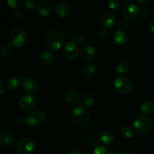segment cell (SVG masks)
<instances>
[{"instance_id": "24", "label": "cell", "mask_w": 154, "mask_h": 154, "mask_svg": "<svg viewBox=\"0 0 154 154\" xmlns=\"http://www.w3.org/2000/svg\"><path fill=\"white\" fill-rule=\"evenodd\" d=\"M54 56L51 51L46 50L44 51L41 54V60L45 64H50L54 61Z\"/></svg>"}, {"instance_id": "38", "label": "cell", "mask_w": 154, "mask_h": 154, "mask_svg": "<svg viewBox=\"0 0 154 154\" xmlns=\"http://www.w3.org/2000/svg\"><path fill=\"white\" fill-rule=\"evenodd\" d=\"M137 2H138V4L140 6H146L147 4L149 3V1L148 0H138L137 1Z\"/></svg>"}, {"instance_id": "1", "label": "cell", "mask_w": 154, "mask_h": 154, "mask_svg": "<svg viewBox=\"0 0 154 154\" xmlns=\"http://www.w3.org/2000/svg\"><path fill=\"white\" fill-rule=\"evenodd\" d=\"M91 115L87 108L78 106L74 108L71 114V119L74 124L78 127H84L90 123Z\"/></svg>"}, {"instance_id": "35", "label": "cell", "mask_w": 154, "mask_h": 154, "mask_svg": "<svg viewBox=\"0 0 154 154\" xmlns=\"http://www.w3.org/2000/svg\"><path fill=\"white\" fill-rule=\"evenodd\" d=\"M108 34H109V33H108V29H102L99 32V37H100V38L102 39L106 38L108 36Z\"/></svg>"}, {"instance_id": "17", "label": "cell", "mask_w": 154, "mask_h": 154, "mask_svg": "<svg viewBox=\"0 0 154 154\" xmlns=\"http://www.w3.org/2000/svg\"><path fill=\"white\" fill-rule=\"evenodd\" d=\"M113 41L118 46H123L128 42V35L125 30L117 29L113 35Z\"/></svg>"}, {"instance_id": "2", "label": "cell", "mask_w": 154, "mask_h": 154, "mask_svg": "<svg viewBox=\"0 0 154 154\" xmlns=\"http://www.w3.org/2000/svg\"><path fill=\"white\" fill-rule=\"evenodd\" d=\"M65 35L61 31L57 29L51 30L47 34L45 38V44L49 49L52 51H58L64 45Z\"/></svg>"}, {"instance_id": "23", "label": "cell", "mask_w": 154, "mask_h": 154, "mask_svg": "<svg viewBox=\"0 0 154 154\" xmlns=\"http://www.w3.org/2000/svg\"><path fill=\"white\" fill-rule=\"evenodd\" d=\"M95 101H96V99H95V96L93 94H91V93H86L82 97L81 102H82L84 107L89 108V107L92 106L95 103Z\"/></svg>"}, {"instance_id": "13", "label": "cell", "mask_w": 154, "mask_h": 154, "mask_svg": "<svg viewBox=\"0 0 154 154\" xmlns=\"http://www.w3.org/2000/svg\"><path fill=\"white\" fill-rule=\"evenodd\" d=\"M116 22L115 15L111 12H105L102 14L99 18V23L102 29L111 28Z\"/></svg>"}, {"instance_id": "26", "label": "cell", "mask_w": 154, "mask_h": 154, "mask_svg": "<svg viewBox=\"0 0 154 154\" xmlns=\"http://www.w3.org/2000/svg\"><path fill=\"white\" fill-rule=\"evenodd\" d=\"M83 72L86 77L90 78V77H93L96 73V68L91 63H87L83 69Z\"/></svg>"}, {"instance_id": "10", "label": "cell", "mask_w": 154, "mask_h": 154, "mask_svg": "<svg viewBox=\"0 0 154 154\" xmlns=\"http://www.w3.org/2000/svg\"><path fill=\"white\" fill-rule=\"evenodd\" d=\"M80 49L75 42H69L64 47L63 54L69 60H75L79 56Z\"/></svg>"}, {"instance_id": "32", "label": "cell", "mask_w": 154, "mask_h": 154, "mask_svg": "<svg viewBox=\"0 0 154 154\" xmlns=\"http://www.w3.org/2000/svg\"><path fill=\"white\" fill-rule=\"evenodd\" d=\"M108 5L111 10L117 11L120 7V1H119V0H111V1L108 2Z\"/></svg>"}, {"instance_id": "16", "label": "cell", "mask_w": 154, "mask_h": 154, "mask_svg": "<svg viewBox=\"0 0 154 154\" xmlns=\"http://www.w3.org/2000/svg\"><path fill=\"white\" fill-rule=\"evenodd\" d=\"M55 13L59 17H66L71 13V6L69 5V3L65 2H59L55 7Z\"/></svg>"}, {"instance_id": "43", "label": "cell", "mask_w": 154, "mask_h": 154, "mask_svg": "<svg viewBox=\"0 0 154 154\" xmlns=\"http://www.w3.org/2000/svg\"><path fill=\"white\" fill-rule=\"evenodd\" d=\"M123 154H132V153H129V152H127V153H123Z\"/></svg>"}, {"instance_id": "34", "label": "cell", "mask_w": 154, "mask_h": 154, "mask_svg": "<svg viewBox=\"0 0 154 154\" xmlns=\"http://www.w3.org/2000/svg\"><path fill=\"white\" fill-rule=\"evenodd\" d=\"M85 42V37H84L83 35L81 34H78L76 35L75 38V42L78 45H81L82 44H84V42Z\"/></svg>"}, {"instance_id": "40", "label": "cell", "mask_w": 154, "mask_h": 154, "mask_svg": "<svg viewBox=\"0 0 154 154\" xmlns=\"http://www.w3.org/2000/svg\"><path fill=\"white\" fill-rule=\"evenodd\" d=\"M17 123L19 125H20V126H23L24 123H26V119H24L23 117H19V118L17 119Z\"/></svg>"}, {"instance_id": "8", "label": "cell", "mask_w": 154, "mask_h": 154, "mask_svg": "<svg viewBox=\"0 0 154 154\" xmlns=\"http://www.w3.org/2000/svg\"><path fill=\"white\" fill-rule=\"evenodd\" d=\"M18 105L23 111L31 112L37 105V99L31 95H25L20 98Z\"/></svg>"}, {"instance_id": "39", "label": "cell", "mask_w": 154, "mask_h": 154, "mask_svg": "<svg viewBox=\"0 0 154 154\" xmlns=\"http://www.w3.org/2000/svg\"><path fill=\"white\" fill-rule=\"evenodd\" d=\"M148 30L150 32L154 34V20L150 22V23L148 24Z\"/></svg>"}, {"instance_id": "29", "label": "cell", "mask_w": 154, "mask_h": 154, "mask_svg": "<svg viewBox=\"0 0 154 154\" xmlns=\"http://www.w3.org/2000/svg\"><path fill=\"white\" fill-rule=\"evenodd\" d=\"M99 142H100L99 138H98L97 136H96V135H92V136H90L88 139L89 144H90L91 147H95V148L99 147Z\"/></svg>"}, {"instance_id": "36", "label": "cell", "mask_w": 154, "mask_h": 154, "mask_svg": "<svg viewBox=\"0 0 154 154\" xmlns=\"http://www.w3.org/2000/svg\"><path fill=\"white\" fill-rule=\"evenodd\" d=\"M119 26H120V29H126V28L128 27V23L126 21V20L125 19H122L120 20V22H119Z\"/></svg>"}, {"instance_id": "27", "label": "cell", "mask_w": 154, "mask_h": 154, "mask_svg": "<svg viewBox=\"0 0 154 154\" xmlns=\"http://www.w3.org/2000/svg\"><path fill=\"white\" fill-rule=\"evenodd\" d=\"M0 52L2 55L4 57L10 55L11 53L12 52V45L11 44L9 43H4L0 47Z\"/></svg>"}, {"instance_id": "42", "label": "cell", "mask_w": 154, "mask_h": 154, "mask_svg": "<svg viewBox=\"0 0 154 154\" xmlns=\"http://www.w3.org/2000/svg\"><path fill=\"white\" fill-rule=\"evenodd\" d=\"M141 14L142 16H146V15L148 14V11H147V10H142L141 11Z\"/></svg>"}, {"instance_id": "22", "label": "cell", "mask_w": 154, "mask_h": 154, "mask_svg": "<svg viewBox=\"0 0 154 154\" xmlns=\"http://www.w3.org/2000/svg\"><path fill=\"white\" fill-rule=\"evenodd\" d=\"M129 65L127 62L126 61H121L116 66V72L118 75H123L129 72Z\"/></svg>"}, {"instance_id": "41", "label": "cell", "mask_w": 154, "mask_h": 154, "mask_svg": "<svg viewBox=\"0 0 154 154\" xmlns=\"http://www.w3.org/2000/svg\"><path fill=\"white\" fill-rule=\"evenodd\" d=\"M69 154H83V153H81V151H79V150H72V151H71Z\"/></svg>"}, {"instance_id": "19", "label": "cell", "mask_w": 154, "mask_h": 154, "mask_svg": "<svg viewBox=\"0 0 154 154\" xmlns=\"http://www.w3.org/2000/svg\"><path fill=\"white\" fill-rule=\"evenodd\" d=\"M100 141L105 147L111 145L114 141V134L111 132H110V131H105V132H103L101 134Z\"/></svg>"}, {"instance_id": "37", "label": "cell", "mask_w": 154, "mask_h": 154, "mask_svg": "<svg viewBox=\"0 0 154 154\" xmlns=\"http://www.w3.org/2000/svg\"><path fill=\"white\" fill-rule=\"evenodd\" d=\"M5 90V85L2 80H1V81H0V95H1V96H2Z\"/></svg>"}, {"instance_id": "21", "label": "cell", "mask_w": 154, "mask_h": 154, "mask_svg": "<svg viewBox=\"0 0 154 154\" xmlns=\"http://www.w3.org/2000/svg\"><path fill=\"white\" fill-rule=\"evenodd\" d=\"M20 85V78L17 76L11 77L6 82V86H7L8 89H9L10 90H17Z\"/></svg>"}, {"instance_id": "15", "label": "cell", "mask_w": 154, "mask_h": 154, "mask_svg": "<svg viewBox=\"0 0 154 154\" xmlns=\"http://www.w3.org/2000/svg\"><path fill=\"white\" fill-rule=\"evenodd\" d=\"M14 135L11 132L5 131V132H2L0 135V146L2 148H8L11 147L14 143Z\"/></svg>"}, {"instance_id": "11", "label": "cell", "mask_w": 154, "mask_h": 154, "mask_svg": "<svg viewBox=\"0 0 154 154\" xmlns=\"http://www.w3.org/2000/svg\"><path fill=\"white\" fill-rule=\"evenodd\" d=\"M81 99V94L76 90H69L65 93L64 101L69 106L75 107L79 105Z\"/></svg>"}, {"instance_id": "5", "label": "cell", "mask_w": 154, "mask_h": 154, "mask_svg": "<svg viewBox=\"0 0 154 154\" xmlns=\"http://www.w3.org/2000/svg\"><path fill=\"white\" fill-rule=\"evenodd\" d=\"M114 87L118 93L121 94H128L133 89V84L129 78L118 77L114 80Z\"/></svg>"}, {"instance_id": "12", "label": "cell", "mask_w": 154, "mask_h": 154, "mask_svg": "<svg viewBox=\"0 0 154 154\" xmlns=\"http://www.w3.org/2000/svg\"><path fill=\"white\" fill-rule=\"evenodd\" d=\"M139 14H141V10L135 4L126 5L123 9V15L126 20H135Z\"/></svg>"}, {"instance_id": "20", "label": "cell", "mask_w": 154, "mask_h": 154, "mask_svg": "<svg viewBox=\"0 0 154 154\" xmlns=\"http://www.w3.org/2000/svg\"><path fill=\"white\" fill-rule=\"evenodd\" d=\"M141 111L145 115H152L154 114V103L150 101L143 102L141 106Z\"/></svg>"}, {"instance_id": "33", "label": "cell", "mask_w": 154, "mask_h": 154, "mask_svg": "<svg viewBox=\"0 0 154 154\" xmlns=\"http://www.w3.org/2000/svg\"><path fill=\"white\" fill-rule=\"evenodd\" d=\"M24 4H25L26 8L29 10H33L35 8H37L38 7L37 2L35 0H26L24 2Z\"/></svg>"}, {"instance_id": "30", "label": "cell", "mask_w": 154, "mask_h": 154, "mask_svg": "<svg viewBox=\"0 0 154 154\" xmlns=\"http://www.w3.org/2000/svg\"><path fill=\"white\" fill-rule=\"evenodd\" d=\"M23 3L24 2L22 0H9L8 1V4L11 8L17 9H18V8L20 7Z\"/></svg>"}, {"instance_id": "4", "label": "cell", "mask_w": 154, "mask_h": 154, "mask_svg": "<svg viewBox=\"0 0 154 154\" xmlns=\"http://www.w3.org/2000/svg\"><path fill=\"white\" fill-rule=\"evenodd\" d=\"M27 38L26 31L20 26L12 29L9 34V41L12 46L21 47L25 44Z\"/></svg>"}, {"instance_id": "18", "label": "cell", "mask_w": 154, "mask_h": 154, "mask_svg": "<svg viewBox=\"0 0 154 154\" xmlns=\"http://www.w3.org/2000/svg\"><path fill=\"white\" fill-rule=\"evenodd\" d=\"M36 11H37V13L41 17H48L51 14L53 11V8L50 3L47 2H44L41 3L38 5Z\"/></svg>"}, {"instance_id": "25", "label": "cell", "mask_w": 154, "mask_h": 154, "mask_svg": "<svg viewBox=\"0 0 154 154\" xmlns=\"http://www.w3.org/2000/svg\"><path fill=\"white\" fill-rule=\"evenodd\" d=\"M120 135L123 139H129L133 136L134 129L130 126H124L120 130Z\"/></svg>"}, {"instance_id": "31", "label": "cell", "mask_w": 154, "mask_h": 154, "mask_svg": "<svg viewBox=\"0 0 154 154\" xmlns=\"http://www.w3.org/2000/svg\"><path fill=\"white\" fill-rule=\"evenodd\" d=\"M24 16V14L22 10L20 9H15L14 11L12 13V17L14 20H20L23 19Z\"/></svg>"}, {"instance_id": "3", "label": "cell", "mask_w": 154, "mask_h": 154, "mask_svg": "<svg viewBox=\"0 0 154 154\" xmlns=\"http://www.w3.org/2000/svg\"><path fill=\"white\" fill-rule=\"evenodd\" d=\"M26 124L32 129L42 127L47 120V115L45 112L33 111L29 113L26 117Z\"/></svg>"}, {"instance_id": "14", "label": "cell", "mask_w": 154, "mask_h": 154, "mask_svg": "<svg viewBox=\"0 0 154 154\" xmlns=\"http://www.w3.org/2000/svg\"><path fill=\"white\" fill-rule=\"evenodd\" d=\"M81 54L83 60L88 63L95 61L96 57H97V52H96V49L94 47L91 46V45L84 47L81 50Z\"/></svg>"}, {"instance_id": "6", "label": "cell", "mask_w": 154, "mask_h": 154, "mask_svg": "<svg viewBox=\"0 0 154 154\" xmlns=\"http://www.w3.org/2000/svg\"><path fill=\"white\" fill-rule=\"evenodd\" d=\"M35 141L29 138H21L16 144V150L19 154L31 153L35 150Z\"/></svg>"}, {"instance_id": "28", "label": "cell", "mask_w": 154, "mask_h": 154, "mask_svg": "<svg viewBox=\"0 0 154 154\" xmlns=\"http://www.w3.org/2000/svg\"><path fill=\"white\" fill-rule=\"evenodd\" d=\"M91 154H112V151L105 146H99L93 150Z\"/></svg>"}, {"instance_id": "7", "label": "cell", "mask_w": 154, "mask_h": 154, "mask_svg": "<svg viewBox=\"0 0 154 154\" xmlns=\"http://www.w3.org/2000/svg\"><path fill=\"white\" fill-rule=\"evenodd\" d=\"M152 125H153V123H152L151 120L149 117L144 115L138 116V117L135 118L133 123L135 129L138 132H141V133H145V132H149L151 129Z\"/></svg>"}, {"instance_id": "9", "label": "cell", "mask_w": 154, "mask_h": 154, "mask_svg": "<svg viewBox=\"0 0 154 154\" xmlns=\"http://www.w3.org/2000/svg\"><path fill=\"white\" fill-rule=\"evenodd\" d=\"M22 89L29 94H35L39 90V84L37 80L29 77H25L21 82Z\"/></svg>"}]
</instances>
